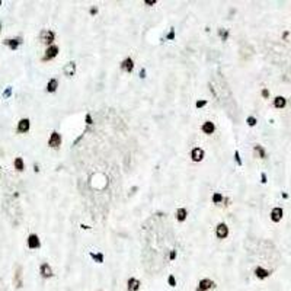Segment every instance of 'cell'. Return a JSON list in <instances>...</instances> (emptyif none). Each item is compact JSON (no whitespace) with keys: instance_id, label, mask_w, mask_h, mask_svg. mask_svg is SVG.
Returning <instances> with one entry per match:
<instances>
[{"instance_id":"obj_12","label":"cell","mask_w":291,"mask_h":291,"mask_svg":"<svg viewBox=\"0 0 291 291\" xmlns=\"http://www.w3.org/2000/svg\"><path fill=\"white\" fill-rule=\"evenodd\" d=\"M127 288H128V291H137L138 288H140V281L136 280V278H130L128 280V282H127Z\"/></svg>"},{"instance_id":"obj_40","label":"cell","mask_w":291,"mask_h":291,"mask_svg":"<svg viewBox=\"0 0 291 291\" xmlns=\"http://www.w3.org/2000/svg\"><path fill=\"white\" fill-rule=\"evenodd\" d=\"M0 29H2V23H0Z\"/></svg>"},{"instance_id":"obj_31","label":"cell","mask_w":291,"mask_h":291,"mask_svg":"<svg viewBox=\"0 0 291 291\" xmlns=\"http://www.w3.org/2000/svg\"><path fill=\"white\" fill-rule=\"evenodd\" d=\"M10 93H12V88H7V89L5 90L3 96H5V98H9V96H10Z\"/></svg>"},{"instance_id":"obj_20","label":"cell","mask_w":291,"mask_h":291,"mask_svg":"<svg viewBox=\"0 0 291 291\" xmlns=\"http://www.w3.org/2000/svg\"><path fill=\"white\" fill-rule=\"evenodd\" d=\"M15 169L19 170V172H22V170L25 169V165H23L22 157H16V159H15Z\"/></svg>"},{"instance_id":"obj_17","label":"cell","mask_w":291,"mask_h":291,"mask_svg":"<svg viewBox=\"0 0 291 291\" xmlns=\"http://www.w3.org/2000/svg\"><path fill=\"white\" fill-rule=\"evenodd\" d=\"M57 88H58V80L57 79H51L48 82V85H47V92H55L57 90Z\"/></svg>"},{"instance_id":"obj_4","label":"cell","mask_w":291,"mask_h":291,"mask_svg":"<svg viewBox=\"0 0 291 291\" xmlns=\"http://www.w3.org/2000/svg\"><path fill=\"white\" fill-rule=\"evenodd\" d=\"M217 237L218 239H226V237L229 236V227H227V224H224V223H220L218 226H217Z\"/></svg>"},{"instance_id":"obj_8","label":"cell","mask_w":291,"mask_h":291,"mask_svg":"<svg viewBox=\"0 0 291 291\" xmlns=\"http://www.w3.org/2000/svg\"><path fill=\"white\" fill-rule=\"evenodd\" d=\"M74 73H76V63H74V61L67 63L66 66H64V74H66L67 77H72V76H74Z\"/></svg>"},{"instance_id":"obj_36","label":"cell","mask_w":291,"mask_h":291,"mask_svg":"<svg viewBox=\"0 0 291 291\" xmlns=\"http://www.w3.org/2000/svg\"><path fill=\"white\" fill-rule=\"evenodd\" d=\"M261 179H262V181H261L262 183H266V175H265V173H262V175H261Z\"/></svg>"},{"instance_id":"obj_18","label":"cell","mask_w":291,"mask_h":291,"mask_svg":"<svg viewBox=\"0 0 291 291\" xmlns=\"http://www.w3.org/2000/svg\"><path fill=\"white\" fill-rule=\"evenodd\" d=\"M21 42H22V41H21L19 38H16V39H6V41H5V44L9 45L12 49H16L18 47L21 45Z\"/></svg>"},{"instance_id":"obj_27","label":"cell","mask_w":291,"mask_h":291,"mask_svg":"<svg viewBox=\"0 0 291 291\" xmlns=\"http://www.w3.org/2000/svg\"><path fill=\"white\" fill-rule=\"evenodd\" d=\"M175 38V29L173 28H170V32L166 35V39H169V41H172V39Z\"/></svg>"},{"instance_id":"obj_1","label":"cell","mask_w":291,"mask_h":291,"mask_svg":"<svg viewBox=\"0 0 291 291\" xmlns=\"http://www.w3.org/2000/svg\"><path fill=\"white\" fill-rule=\"evenodd\" d=\"M214 287H215L214 281L208 280V278H204V280L199 281L197 291H207V290H210V288H214Z\"/></svg>"},{"instance_id":"obj_7","label":"cell","mask_w":291,"mask_h":291,"mask_svg":"<svg viewBox=\"0 0 291 291\" xmlns=\"http://www.w3.org/2000/svg\"><path fill=\"white\" fill-rule=\"evenodd\" d=\"M39 237L37 236V234H31V236L28 237V247L29 249H38L39 247Z\"/></svg>"},{"instance_id":"obj_5","label":"cell","mask_w":291,"mask_h":291,"mask_svg":"<svg viewBox=\"0 0 291 291\" xmlns=\"http://www.w3.org/2000/svg\"><path fill=\"white\" fill-rule=\"evenodd\" d=\"M57 54H58V47L57 45H49L47 51H45V55L42 60H51V58L57 57Z\"/></svg>"},{"instance_id":"obj_21","label":"cell","mask_w":291,"mask_h":291,"mask_svg":"<svg viewBox=\"0 0 291 291\" xmlns=\"http://www.w3.org/2000/svg\"><path fill=\"white\" fill-rule=\"evenodd\" d=\"M218 35H220V38H221V41H227V38H229V31H227V29H221V28H220V29H218Z\"/></svg>"},{"instance_id":"obj_35","label":"cell","mask_w":291,"mask_h":291,"mask_svg":"<svg viewBox=\"0 0 291 291\" xmlns=\"http://www.w3.org/2000/svg\"><path fill=\"white\" fill-rule=\"evenodd\" d=\"M140 77H141V79H144V77H146V70H144V69H141V70H140Z\"/></svg>"},{"instance_id":"obj_24","label":"cell","mask_w":291,"mask_h":291,"mask_svg":"<svg viewBox=\"0 0 291 291\" xmlns=\"http://www.w3.org/2000/svg\"><path fill=\"white\" fill-rule=\"evenodd\" d=\"M15 281H16V287H22V281H21V268H18L16 275H15Z\"/></svg>"},{"instance_id":"obj_39","label":"cell","mask_w":291,"mask_h":291,"mask_svg":"<svg viewBox=\"0 0 291 291\" xmlns=\"http://www.w3.org/2000/svg\"><path fill=\"white\" fill-rule=\"evenodd\" d=\"M0 6H2V0H0Z\"/></svg>"},{"instance_id":"obj_2","label":"cell","mask_w":291,"mask_h":291,"mask_svg":"<svg viewBox=\"0 0 291 291\" xmlns=\"http://www.w3.org/2000/svg\"><path fill=\"white\" fill-rule=\"evenodd\" d=\"M61 144V136L58 134V132H53L51 136H49V140H48V146L53 148H57L58 146Z\"/></svg>"},{"instance_id":"obj_26","label":"cell","mask_w":291,"mask_h":291,"mask_svg":"<svg viewBox=\"0 0 291 291\" xmlns=\"http://www.w3.org/2000/svg\"><path fill=\"white\" fill-rule=\"evenodd\" d=\"M246 122H247V125L249 127H255L256 125V118H255V116H247Z\"/></svg>"},{"instance_id":"obj_30","label":"cell","mask_w":291,"mask_h":291,"mask_svg":"<svg viewBox=\"0 0 291 291\" xmlns=\"http://www.w3.org/2000/svg\"><path fill=\"white\" fill-rule=\"evenodd\" d=\"M205 105H207V100H197L195 106H197V108H203V106H205Z\"/></svg>"},{"instance_id":"obj_23","label":"cell","mask_w":291,"mask_h":291,"mask_svg":"<svg viewBox=\"0 0 291 291\" xmlns=\"http://www.w3.org/2000/svg\"><path fill=\"white\" fill-rule=\"evenodd\" d=\"M90 256H92L98 264H102V262H104V255H102V253H90Z\"/></svg>"},{"instance_id":"obj_32","label":"cell","mask_w":291,"mask_h":291,"mask_svg":"<svg viewBox=\"0 0 291 291\" xmlns=\"http://www.w3.org/2000/svg\"><path fill=\"white\" fill-rule=\"evenodd\" d=\"M86 124H88V125H90V124H92V116H90V114H88V115H86Z\"/></svg>"},{"instance_id":"obj_22","label":"cell","mask_w":291,"mask_h":291,"mask_svg":"<svg viewBox=\"0 0 291 291\" xmlns=\"http://www.w3.org/2000/svg\"><path fill=\"white\" fill-rule=\"evenodd\" d=\"M253 148H255V151H256V153L259 154V157H262V159H264L265 156H266V153H265V150L262 148V146H259V144H256V146H255Z\"/></svg>"},{"instance_id":"obj_33","label":"cell","mask_w":291,"mask_h":291,"mask_svg":"<svg viewBox=\"0 0 291 291\" xmlns=\"http://www.w3.org/2000/svg\"><path fill=\"white\" fill-rule=\"evenodd\" d=\"M144 3H146L147 6H153V5H156V0H146Z\"/></svg>"},{"instance_id":"obj_34","label":"cell","mask_w":291,"mask_h":291,"mask_svg":"<svg viewBox=\"0 0 291 291\" xmlns=\"http://www.w3.org/2000/svg\"><path fill=\"white\" fill-rule=\"evenodd\" d=\"M262 96H264V98H268V96H269V90H268V89H264V90H262Z\"/></svg>"},{"instance_id":"obj_41","label":"cell","mask_w":291,"mask_h":291,"mask_svg":"<svg viewBox=\"0 0 291 291\" xmlns=\"http://www.w3.org/2000/svg\"><path fill=\"white\" fill-rule=\"evenodd\" d=\"M0 175H2V169H0Z\"/></svg>"},{"instance_id":"obj_13","label":"cell","mask_w":291,"mask_h":291,"mask_svg":"<svg viewBox=\"0 0 291 291\" xmlns=\"http://www.w3.org/2000/svg\"><path fill=\"white\" fill-rule=\"evenodd\" d=\"M28 130H29V120H28V118H23V120H21L19 124H18V131L26 132Z\"/></svg>"},{"instance_id":"obj_3","label":"cell","mask_w":291,"mask_h":291,"mask_svg":"<svg viewBox=\"0 0 291 291\" xmlns=\"http://www.w3.org/2000/svg\"><path fill=\"white\" fill-rule=\"evenodd\" d=\"M54 38H55V33L53 32V31H42V32H41V41L45 42V44L51 45L53 41H54Z\"/></svg>"},{"instance_id":"obj_11","label":"cell","mask_w":291,"mask_h":291,"mask_svg":"<svg viewBox=\"0 0 291 291\" xmlns=\"http://www.w3.org/2000/svg\"><path fill=\"white\" fill-rule=\"evenodd\" d=\"M121 69L122 70H125V72H128V73L132 72V69H134V61H132L131 57H128V58H125V60L122 61Z\"/></svg>"},{"instance_id":"obj_28","label":"cell","mask_w":291,"mask_h":291,"mask_svg":"<svg viewBox=\"0 0 291 291\" xmlns=\"http://www.w3.org/2000/svg\"><path fill=\"white\" fill-rule=\"evenodd\" d=\"M234 160L237 162V165L239 166H242V159H240V154H239V151H234Z\"/></svg>"},{"instance_id":"obj_19","label":"cell","mask_w":291,"mask_h":291,"mask_svg":"<svg viewBox=\"0 0 291 291\" xmlns=\"http://www.w3.org/2000/svg\"><path fill=\"white\" fill-rule=\"evenodd\" d=\"M287 104L285 98H282V96H277V98L274 99V106L275 108H284Z\"/></svg>"},{"instance_id":"obj_15","label":"cell","mask_w":291,"mask_h":291,"mask_svg":"<svg viewBox=\"0 0 291 291\" xmlns=\"http://www.w3.org/2000/svg\"><path fill=\"white\" fill-rule=\"evenodd\" d=\"M269 271H266V269H264L262 266H258V268L255 269V275L258 277L259 280H264V278H266V277H269Z\"/></svg>"},{"instance_id":"obj_9","label":"cell","mask_w":291,"mask_h":291,"mask_svg":"<svg viewBox=\"0 0 291 291\" xmlns=\"http://www.w3.org/2000/svg\"><path fill=\"white\" fill-rule=\"evenodd\" d=\"M282 214H284L282 208L277 207V208H274L272 211H271V220H272V221H275V223H278V221L282 218Z\"/></svg>"},{"instance_id":"obj_14","label":"cell","mask_w":291,"mask_h":291,"mask_svg":"<svg viewBox=\"0 0 291 291\" xmlns=\"http://www.w3.org/2000/svg\"><path fill=\"white\" fill-rule=\"evenodd\" d=\"M201 130H203L205 134H213V132H214V130H215V125L211 121H207V122H204V124H203Z\"/></svg>"},{"instance_id":"obj_10","label":"cell","mask_w":291,"mask_h":291,"mask_svg":"<svg viewBox=\"0 0 291 291\" xmlns=\"http://www.w3.org/2000/svg\"><path fill=\"white\" fill-rule=\"evenodd\" d=\"M39 272H41V275H42L44 278H51V277H53V269H51V266H49L48 264H42V265H41Z\"/></svg>"},{"instance_id":"obj_29","label":"cell","mask_w":291,"mask_h":291,"mask_svg":"<svg viewBox=\"0 0 291 291\" xmlns=\"http://www.w3.org/2000/svg\"><path fill=\"white\" fill-rule=\"evenodd\" d=\"M167 281H169V285L170 287H175L176 285V280H175V277H173V275H170Z\"/></svg>"},{"instance_id":"obj_6","label":"cell","mask_w":291,"mask_h":291,"mask_svg":"<svg viewBox=\"0 0 291 291\" xmlns=\"http://www.w3.org/2000/svg\"><path fill=\"white\" fill-rule=\"evenodd\" d=\"M191 159L194 160V162H201V160L204 159V150L199 147H195L191 151Z\"/></svg>"},{"instance_id":"obj_38","label":"cell","mask_w":291,"mask_h":291,"mask_svg":"<svg viewBox=\"0 0 291 291\" xmlns=\"http://www.w3.org/2000/svg\"><path fill=\"white\" fill-rule=\"evenodd\" d=\"M169 258H170V259H175V258H176V252H175V250H172V252H170V256H169Z\"/></svg>"},{"instance_id":"obj_16","label":"cell","mask_w":291,"mask_h":291,"mask_svg":"<svg viewBox=\"0 0 291 291\" xmlns=\"http://www.w3.org/2000/svg\"><path fill=\"white\" fill-rule=\"evenodd\" d=\"M187 215H188V213H187V210H185V208H178V210H176L175 217H176V220H178V221H185Z\"/></svg>"},{"instance_id":"obj_37","label":"cell","mask_w":291,"mask_h":291,"mask_svg":"<svg viewBox=\"0 0 291 291\" xmlns=\"http://www.w3.org/2000/svg\"><path fill=\"white\" fill-rule=\"evenodd\" d=\"M96 13H98V9H96V7L93 6V7L90 9V15H96Z\"/></svg>"},{"instance_id":"obj_25","label":"cell","mask_w":291,"mask_h":291,"mask_svg":"<svg viewBox=\"0 0 291 291\" xmlns=\"http://www.w3.org/2000/svg\"><path fill=\"white\" fill-rule=\"evenodd\" d=\"M224 199V197L221 195V194H218V192H215L214 195H213V203L214 204H218V203H221Z\"/></svg>"}]
</instances>
